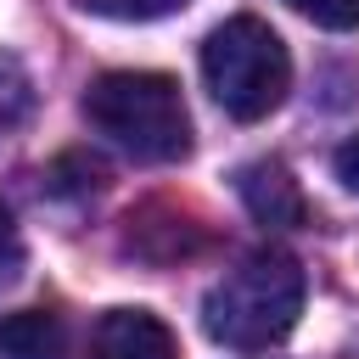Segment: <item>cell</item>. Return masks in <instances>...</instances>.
Returning a JSON list of instances; mask_svg holds the SVG:
<instances>
[{
  "label": "cell",
  "instance_id": "obj_1",
  "mask_svg": "<svg viewBox=\"0 0 359 359\" xmlns=\"http://www.w3.org/2000/svg\"><path fill=\"white\" fill-rule=\"evenodd\" d=\"M303 264L280 247H258L247 258H236L202 297V331L219 348L236 353H258L292 337L297 314H303Z\"/></svg>",
  "mask_w": 359,
  "mask_h": 359
},
{
  "label": "cell",
  "instance_id": "obj_2",
  "mask_svg": "<svg viewBox=\"0 0 359 359\" xmlns=\"http://www.w3.org/2000/svg\"><path fill=\"white\" fill-rule=\"evenodd\" d=\"M84 118L140 163H180L191 151V112L168 73L118 67L84 90Z\"/></svg>",
  "mask_w": 359,
  "mask_h": 359
},
{
  "label": "cell",
  "instance_id": "obj_3",
  "mask_svg": "<svg viewBox=\"0 0 359 359\" xmlns=\"http://www.w3.org/2000/svg\"><path fill=\"white\" fill-rule=\"evenodd\" d=\"M202 79L213 90V101L241 118L258 123L269 118L286 90H292V56L280 45V34L258 17H230L202 39Z\"/></svg>",
  "mask_w": 359,
  "mask_h": 359
},
{
  "label": "cell",
  "instance_id": "obj_4",
  "mask_svg": "<svg viewBox=\"0 0 359 359\" xmlns=\"http://www.w3.org/2000/svg\"><path fill=\"white\" fill-rule=\"evenodd\" d=\"M90 359H180V342L151 309H107L90 331Z\"/></svg>",
  "mask_w": 359,
  "mask_h": 359
},
{
  "label": "cell",
  "instance_id": "obj_5",
  "mask_svg": "<svg viewBox=\"0 0 359 359\" xmlns=\"http://www.w3.org/2000/svg\"><path fill=\"white\" fill-rule=\"evenodd\" d=\"M236 191H241V202H247V213H252L258 224H275V230L309 224V196H303V185L292 180V168L275 163V157L247 163V168L236 174Z\"/></svg>",
  "mask_w": 359,
  "mask_h": 359
},
{
  "label": "cell",
  "instance_id": "obj_6",
  "mask_svg": "<svg viewBox=\"0 0 359 359\" xmlns=\"http://www.w3.org/2000/svg\"><path fill=\"white\" fill-rule=\"evenodd\" d=\"M0 359H67V325L50 309H17L0 320Z\"/></svg>",
  "mask_w": 359,
  "mask_h": 359
},
{
  "label": "cell",
  "instance_id": "obj_7",
  "mask_svg": "<svg viewBox=\"0 0 359 359\" xmlns=\"http://www.w3.org/2000/svg\"><path fill=\"white\" fill-rule=\"evenodd\" d=\"M28 112H34V79H28V67L17 56L0 50V135L22 129Z\"/></svg>",
  "mask_w": 359,
  "mask_h": 359
},
{
  "label": "cell",
  "instance_id": "obj_8",
  "mask_svg": "<svg viewBox=\"0 0 359 359\" xmlns=\"http://www.w3.org/2000/svg\"><path fill=\"white\" fill-rule=\"evenodd\" d=\"M79 6L95 17H112V22H151V17H168L191 0H79Z\"/></svg>",
  "mask_w": 359,
  "mask_h": 359
},
{
  "label": "cell",
  "instance_id": "obj_9",
  "mask_svg": "<svg viewBox=\"0 0 359 359\" xmlns=\"http://www.w3.org/2000/svg\"><path fill=\"white\" fill-rule=\"evenodd\" d=\"M292 11H303L309 22H320V28H359V0H286Z\"/></svg>",
  "mask_w": 359,
  "mask_h": 359
},
{
  "label": "cell",
  "instance_id": "obj_10",
  "mask_svg": "<svg viewBox=\"0 0 359 359\" xmlns=\"http://www.w3.org/2000/svg\"><path fill=\"white\" fill-rule=\"evenodd\" d=\"M17 269H22V236H17L11 213L0 208V286H11V280H17Z\"/></svg>",
  "mask_w": 359,
  "mask_h": 359
},
{
  "label": "cell",
  "instance_id": "obj_11",
  "mask_svg": "<svg viewBox=\"0 0 359 359\" xmlns=\"http://www.w3.org/2000/svg\"><path fill=\"white\" fill-rule=\"evenodd\" d=\"M331 168H337V180H342V185H348V191L359 196V135L337 146V157H331Z\"/></svg>",
  "mask_w": 359,
  "mask_h": 359
}]
</instances>
